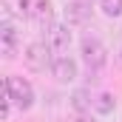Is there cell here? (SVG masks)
I'll return each instance as SVG.
<instances>
[{
    "mask_svg": "<svg viewBox=\"0 0 122 122\" xmlns=\"http://www.w3.org/2000/svg\"><path fill=\"white\" fill-rule=\"evenodd\" d=\"M6 94L11 97V102L20 108V111H29L31 102H34V91L23 77H6Z\"/></svg>",
    "mask_w": 122,
    "mask_h": 122,
    "instance_id": "cell-1",
    "label": "cell"
},
{
    "mask_svg": "<svg viewBox=\"0 0 122 122\" xmlns=\"http://www.w3.org/2000/svg\"><path fill=\"white\" fill-rule=\"evenodd\" d=\"M82 57L88 62V68H102L105 65V46L97 37H85L82 40Z\"/></svg>",
    "mask_w": 122,
    "mask_h": 122,
    "instance_id": "cell-2",
    "label": "cell"
},
{
    "mask_svg": "<svg viewBox=\"0 0 122 122\" xmlns=\"http://www.w3.org/2000/svg\"><path fill=\"white\" fill-rule=\"evenodd\" d=\"M68 46H71L68 26H51V31H48V48L54 54H62V51H68Z\"/></svg>",
    "mask_w": 122,
    "mask_h": 122,
    "instance_id": "cell-3",
    "label": "cell"
},
{
    "mask_svg": "<svg viewBox=\"0 0 122 122\" xmlns=\"http://www.w3.org/2000/svg\"><path fill=\"white\" fill-rule=\"evenodd\" d=\"M48 46H43V43H31L29 48H26V65L29 68H46V62H48Z\"/></svg>",
    "mask_w": 122,
    "mask_h": 122,
    "instance_id": "cell-4",
    "label": "cell"
},
{
    "mask_svg": "<svg viewBox=\"0 0 122 122\" xmlns=\"http://www.w3.org/2000/svg\"><path fill=\"white\" fill-rule=\"evenodd\" d=\"M51 71H54V77L60 82H74L77 80V62L68 60V57H57L54 65H51Z\"/></svg>",
    "mask_w": 122,
    "mask_h": 122,
    "instance_id": "cell-5",
    "label": "cell"
},
{
    "mask_svg": "<svg viewBox=\"0 0 122 122\" xmlns=\"http://www.w3.org/2000/svg\"><path fill=\"white\" fill-rule=\"evenodd\" d=\"M88 14H91V9H88L82 0H74V3L65 6V20H68V23H85Z\"/></svg>",
    "mask_w": 122,
    "mask_h": 122,
    "instance_id": "cell-6",
    "label": "cell"
},
{
    "mask_svg": "<svg viewBox=\"0 0 122 122\" xmlns=\"http://www.w3.org/2000/svg\"><path fill=\"white\" fill-rule=\"evenodd\" d=\"M0 48H3L6 57H14V51H17V31H14V26H9V23L0 31Z\"/></svg>",
    "mask_w": 122,
    "mask_h": 122,
    "instance_id": "cell-7",
    "label": "cell"
},
{
    "mask_svg": "<svg viewBox=\"0 0 122 122\" xmlns=\"http://www.w3.org/2000/svg\"><path fill=\"white\" fill-rule=\"evenodd\" d=\"M51 14H54V9H51V0H34V9H31V17H34V20H40V23H48V20H51Z\"/></svg>",
    "mask_w": 122,
    "mask_h": 122,
    "instance_id": "cell-8",
    "label": "cell"
},
{
    "mask_svg": "<svg viewBox=\"0 0 122 122\" xmlns=\"http://www.w3.org/2000/svg\"><path fill=\"white\" fill-rule=\"evenodd\" d=\"M6 6L14 11V14H23V17H31V9H34V0H6Z\"/></svg>",
    "mask_w": 122,
    "mask_h": 122,
    "instance_id": "cell-9",
    "label": "cell"
},
{
    "mask_svg": "<svg viewBox=\"0 0 122 122\" xmlns=\"http://www.w3.org/2000/svg\"><path fill=\"white\" fill-rule=\"evenodd\" d=\"M94 108H97L99 114H111V111H114V97H111V94H99L97 102H94Z\"/></svg>",
    "mask_w": 122,
    "mask_h": 122,
    "instance_id": "cell-10",
    "label": "cell"
},
{
    "mask_svg": "<svg viewBox=\"0 0 122 122\" xmlns=\"http://www.w3.org/2000/svg\"><path fill=\"white\" fill-rule=\"evenodd\" d=\"M102 11L108 17H119L122 14V0H102Z\"/></svg>",
    "mask_w": 122,
    "mask_h": 122,
    "instance_id": "cell-11",
    "label": "cell"
},
{
    "mask_svg": "<svg viewBox=\"0 0 122 122\" xmlns=\"http://www.w3.org/2000/svg\"><path fill=\"white\" fill-rule=\"evenodd\" d=\"M85 105H88V102H85V94L77 91V94H74V108H85Z\"/></svg>",
    "mask_w": 122,
    "mask_h": 122,
    "instance_id": "cell-12",
    "label": "cell"
}]
</instances>
